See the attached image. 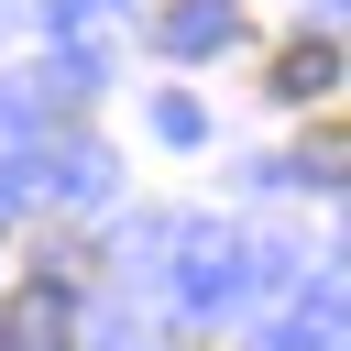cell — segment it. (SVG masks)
Segmentation results:
<instances>
[{
  "label": "cell",
  "mask_w": 351,
  "mask_h": 351,
  "mask_svg": "<svg viewBox=\"0 0 351 351\" xmlns=\"http://www.w3.org/2000/svg\"><path fill=\"white\" fill-rule=\"evenodd\" d=\"M77 340V274H22L0 296V351H66Z\"/></svg>",
  "instance_id": "cell-1"
},
{
  "label": "cell",
  "mask_w": 351,
  "mask_h": 351,
  "mask_svg": "<svg viewBox=\"0 0 351 351\" xmlns=\"http://www.w3.org/2000/svg\"><path fill=\"white\" fill-rule=\"evenodd\" d=\"M263 88H274V99H318V110H329V88H340V33H285V44H274V66H263Z\"/></svg>",
  "instance_id": "cell-2"
}]
</instances>
